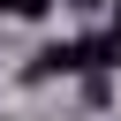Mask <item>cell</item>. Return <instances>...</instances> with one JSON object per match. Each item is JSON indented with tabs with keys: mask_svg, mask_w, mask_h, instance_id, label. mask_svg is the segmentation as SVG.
Returning a JSON list of instances; mask_svg holds the SVG:
<instances>
[{
	"mask_svg": "<svg viewBox=\"0 0 121 121\" xmlns=\"http://www.w3.org/2000/svg\"><path fill=\"white\" fill-rule=\"evenodd\" d=\"M45 8H53V0H0V15H15V23H38Z\"/></svg>",
	"mask_w": 121,
	"mask_h": 121,
	"instance_id": "6da1fadb",
	"label": "cell"
},
{
	"mask_svg": "<svg viewBox=\"0 0 121 121\" xmlns=\"http://www.w3.org/2000/svg\"><path fill=\"white\" fill-rule=\"evenodd\" d=\"M106 38H113V45H121V0H113V23H106Z\"/></svg>",
	"mask_w": 121,
	"mask_h": 121,
	"instance_id": "7a4b0ae2",
	"label": "cell"
}]
</instances>
